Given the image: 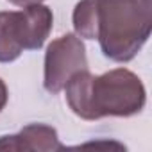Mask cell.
<instances>
[{
    "instance_id": "cell-4",
    "label": "cell",
    "mask_w": 152,
    "mask_h": 152,
    "mask_svg": "<svg viewBox=\"0 0 152 152\" xmlns=\"http://www.w3.org/2000/svg\"><path fill=\"white\" fill-rule=\"evenodd\" d=\"M63 148L64 147L57 138V131L43 124H31V125H25L18 134L0 138V150L4 152H13V150L54 152Z\"/></svg>"
},
{
    "instance_id": "cell-9",
    "label": "cell",
    "mask_w": 152,
    "mask_h": 152,
    "mask_svg": "<svg viewBox=\"0 0 152 152\" xmlns=\"http://www.w3.org/2000/svg\"><path fill=\"white\" fill-rule=\"evenodd\" d=\"M11 4L15 6H20V7H29V6H36V4H41L43 0H9Z\"/></svg>"
},
{
    "instance_id": "cell-5",
    "label": "cell",
    "mask_w": 152,
    "mask_h": 152,
    "mask_svg": "<svg viewBox=\"0 0 152 152\" xmlns=\"http://www.w3.org/2000/svg\"><path fill=\"white\" fill-rule=\"evenodd\" d=\"M20 22L23 29V50H38L52 31V11L41 4L29 6L20 11Z\"/></svg>"
},
{
    "instance_id": "cell-2",
    "label": "cell",
    "mask_w": 152,
    "mask_h": 152,
    "mask_svg": "<svg viewBox=\"0 0 152 152\" xmlns=\"http://www.w3.org/2000/svg\"><path fill=\"white\" fill-rule=\"evenodd\" d=\"M150 27V0H99L97 39L106 57L131 61L148 39Z\"/></svg>"
},
{
    "instance_id": "cell-8",
    "label": "cell",
    "mask_w": 152,
    "mask_h": 152,
    "mask_svg": "<svg viewBox=\"0 0 152 152\" xmlns=\"http://www.w3.org/2000/svg\"><path fill=\"white\" fill-rule=\"evenodd\" d=\"M6 102H7V88H6V84H4V81L0 79V111L4 109V106H6Z\"/></svg>"
},
{
    "instance_id": "cell-6",
    "label": "cell",
    "mask_w": 152,
    "mask_h": 152,
    "mask_svg": "<svg viewBox=\"0 0 152 152\" xmlns=\"http://www.w3.org/2000/svg\"><path fill=\"white\" fill-rule=\"evenodd\" d=\"M23 52L16 25H15V11L0 13V63H11Z\"/></svg>"
},
{
    "instance_id": "cell-1",
    "label": "cell",
    "mask_w": 152,
    "mask_h": 152,
    "mask_svg": "<svg viewBox=\"0 0 152 152\" xmlns=\"http://www.w3.org/2000/svg\"><path fill=\"white\" fill-rule=\"evenodd\" d=\"M64 88L70 109L84 120L132 116L145 106L143 83L125 68H116L97 77L88 70L75 72Z\"/></svg>"
},
{
    "instance_id": "cell-3",
    "label": "cell",
    "mask_w": 152,
    "mask_h": 152,
    "mask_svg": "<svg viewBox=\"0 0 152 152\" xmlns=\"http://www.w3.org/2000/svg\"><path fill=\"white\" fill-rule=\"evenodd\" d=\"M88 70L86 48L75 34H64L54 39L45 54V90L59 93L75 72Z\"/></svg>"
},
{
    "instance_id": "cell-7",
    "label": "cell",
    "mask_w": 152,
    "mask_h": 152,
    "mask_svg": "<svg viewBox=\"0 0 152 152\" xmlns=\"http://www.w3.org/2000/svg\"><path fill=\"white\" fill-rule=\"evenodd\" d=\"M73 29L81 38L95 39L99 31V0H81L73 9Z\"/></svg>"
}]
</instances>
